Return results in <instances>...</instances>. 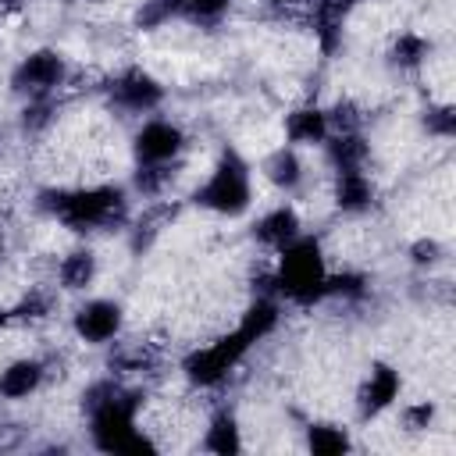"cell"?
I'll return each mask as SVG.
<instances>
[{
    "instance_id": "cell-19",
    "label": "cell",
    "mask_w": 456,
    "mask_h": 456,
    "mask_svg": "<svg viewBox=\"0 0 456 456\" xmlns=\"http://www.w3.org/2000/svg\"><path fill=\"white\" fill-rule=\"evenodd\" d=\"M310 449L317 452V456H338V452H346L349 449V438L338 431V428H328V424H321V428H310Z\"/></svg>"
},
{
    "instance_id": "cell-5",
    "label": "cell",
    "mask_w": 456,
    "mask_h": 456,
    "mask_svg": "<svg viewBox=\"0 0 456 456\" xmlns=\"http://www.w3.org/2000/svg\"><path fill=\"white\" fill-rule=\"evenodd\" d=\"M196 203L210 207L217 214H242L249 207V175L246 164L235 153H224L214 175L207 178L203 189H196Z\"/></svg>"
},
{
    "instance_id": "cell-18",
    "label": "cell",
    "mask_w": 456,
    "mask_h": 456,
    "mask_svg": "<svg viewBox=\"0 0 456 456\" xmlns=\"http://www.w3.org/2000/svg\"><path fill=\"white\" fill-rule=\"evenodd\" d=\"M267 178H271L274 185H281V189H292V185L299 182V160H296V153H292V150H278V153L267 160Z\"/></svg>"
},
{
    "instance_id": "cell-14",
    "label": "cell",
    "mask_w": 456,
    "mask_h": 456,
    "mask_svg": "<svg viewBox=\"0 0 456 456\" xmlns=\"http://www.w3.org/2000/svg\"><path fill=\"white\" fill-rule=\"evenodd\" d=\"M289 135L296 142H321L328 135V114L324 110H296L289 118Z\"/></svg>"
},
{
    "instance_id": "cell-8",
    "label": "cell",
    "mask_w": 456,
    "mask_h": 456,
    "mask_svg": "<svg viewBox=\"0 0 456 456\" xmlns=\"http://www.w3.org/2000/svg\"><path fill=\"white\" fill-rule=\"evenodd\" d=\"M118 328H121V306L118 303L96 299V303H86L75 314V331L86 342H107V338L118 335Z\"/></svg>"
},
{
    "instance_id": "cell-20",
    "label": "cell",
    "mask_w": 456,
    "mask_h": 456,
    "mask_svg": "<svg viewBox=\"0 0 456 456\" xmlns=\"http://www.w3.org/2000/svg\"><path fill=\"white\" fill-rule=\"evenodd\" d=\"M424 53H428V43H424L420 36H403V39L395 43V61H399V64H417Z\"/></svg>"
},
{
    "instance_id": "cell-7",
    "label": "cell",
    "mask_w": 456,
    "mask_h": 456,
    "mask_svg": "<svg viewBox=\"0 0 456 456\" xmlns=\"http://www.w3.org/2000/svg\"><path fill=\"white\" fill-rule=\"evenodd\" d=\"M178 146H182V132L167 121H150L135 135V157L142 164H164L178 153Z\"/></svg>"
},
{
    "instance_id": "cell-16",
    "label": "cell",
    "mask_w": 456,
    "mask_h": 456,
    "mask_svg": "<svg viewBox=\"0 0 456 456\" xmlns=\"http://www.w3.org/2000/svg\"><path fill=\"white\" fill-rule=\"evenodd\" d=\"M207 449H210V452H221V456L239 452V428H235V420H232L228 413H221V417L210 424V431H207Z\"/></svg>"
},
{
    "instance_id": "cell-22",
    "label": "cell",
    "mask_w": 456,
    "mask_h": 456,
    "mask_svg": "<svg viewBox=\"0 0 456 456\" xmlns=\"http://www.w3.org/2000/svg\"><path fill=\"white\" fill-rule=\"evenodd\" d=\"M435 253H438L435 242H417V246H413V260H417V264H431Z\"/></svg>"
},
{
    "instance_id": "cell-24",
    "label": "cell",
    "mask_w": 456,
    "mask_h": 456,
    "mask_svg": "<svg viewBox=\"0 0 456 456\" xmlns=\"http://www.w3.org/2000/svg\"><path fill=\"white\" fill-rule=\"evenodd\" d=\"M18 7H21V0H0V14H11Z\"/></svg>"
},
{
    "instance_id": "cell-9",
    "label": "cell",
    "mask_w": 456,
    "mask_h": 456,
    "mask_svg": "<svg viewBox=\"0 0 456 456\" xmlns=\"http://www.w3.org/2000/svg\"><path fill=\"white\" fill-rule=\"evenodd\" d=\"M114 93H118V100H121L125 107H132V110H150V107H157L160 96H164V89L157 86V78H150L146 71H128V75H121L118 86H114Z\"/></svg>"
},
{
    "instance_id": "cell-6",
    "label": "cell",
    "mask_w": 456,
    "mask_h": 456,
    "mask_svg": "<svg viewBox=\"0 0 456 456\" xmlns=\"http://www.w3.org/2000/svg\"><path fill=\"white\" fill-rule=\"evenodd\" d=\"M61 78H64V61H61L53 50H39V53H32V57H25V61L18 64V71H14V89H21V93L43 100L50 89L61 86Z\"/></svg>"
},
{
    "instance_id": "cell-10",
    "label": "cell",
    "mask_w": 456,
    "mask_h": 456,
    "mask_svg": "<svg viewBox=\"0 0 456 456\" xmlns=\"http://www.w3.org/2000/svg\"><path fill=\"white\" fill-rule=\"evenodd\" d=\"M395 395H399V374H395L392 367L378 363V367L370 370V381H367L363 392H360V406H363V413H378V410H385Z\"/></svg>"
},
{
    "instance_id": "cell-17",
    "label": "cell",
    "mask_w": 456,
    "mask_h": 456,
    "mask_svg": "<svg viewBox=\"0 0 456 456\" xmlns=\"http://www.w3.org/2000/svg\"><path fill=\"white\" fill-rule=\"evenodd\" d=\"M363 157H367V146H363V139L353 135V132H342V135L331 142V160L338 164V171H342V167H360Z\"/></svg>"
},
{
    "instance_id": "cell-11",
    "label": "cell",
    "mask_w": 456,
    "mask_h": 456,
    "mask_svg": "<svg viewBox=\"0 0 456 456\" xmlns=\"http://www.w3.org/2000/svg\"><path fill=\"white\" fill-rule=\"evenodd\" d=\"M39 381H43V367H39L36 360H18V363H11V367L0 374V395L21 399V395H28Z\"/></svg>"
},
{
    "instance_id": "cell-3",
    "label": "cell",
    "mask_w": 456,
    "mask_h": 456,
    "mask_svg": "<svg viewBox=\"0 0 456 456\" xmlns=\"http://www.w3.org/2000/svg\"><path fill=\"white\" fill-rule=\"evenodd\" d=\"M281 267H278V289L299 303H310L324 292V256L314 239H292L281 246Z\"/></svg>"
},
{
    "instance_id": "cell-4",
    "label": "cell",
    "mask_w": 456,
    "mask_h": 456,
    "mask_svg": "<svg viewBox=\"0 0 456 456\" xmlns=\"http://www.w3.org/2000/svg\"><path fill=\"white\" fill-rule=\"evenodd\" d=\"M57 210V217L75 228V232H86V228H100V224H110L125 214V200L118 189L110 185H100V189H78V192H61L53 196L50 203Z\"/></svg>"
},
{
    "instance_id": "cell-21",
    "label": "cell",
    "mask_w": 456,
    "mask_h": 456,
    "mask_svg": "<svg viewBox=\"0 0 456 456\" xmlns=\"http://www.w3.org/2000/svg\"><path fill=\"white\" fill-rule=\"evenodd\" d=\"M14 314H21V317H43L46 314V299L43 296H28Z\"/></svg>"
},
{
    "instance_id": "cell-12",
    "label": "cell",
    "mask_w": 456,
    "mask_h": 456,
    "mask_svg": "<svg viewBox=\"0 0 456 456\" xmlns=\"http://www.w3.org/2000/svg\"><path fill=\"white\" fill-rule=\"evenodd\" d=\"M296 232H299V217H296V210H289V207L271 210V214L256 224V239L267 242V246H285V242L296 239Z\"/></svg>"
},
{
    "instance_id": "cell-1",
    "label": "cell",
    "mask_w": 456,
    "mask_h": 456,
    "mask_svg": "<svg viewBox=\"0 0 456 456\" xmlns=\"http://www.w3.org/2000/svg\"><path fill=\"white\" fill-rule=\"evenodd\" d=\"M274 321H278L274 303H267V299L253 303V306L246 310L242 324H239L232 335L217 338L214 346H207V349H200V353H192V356L185 360V374H189L196 385H217V381L239 363V356H242L256 338H264V335L274 328Z\"/></svg>"
},
{
    "instance_id": "cell-23",
    "label": "cell",
    "mask_w": 456,
    "mask_h": 456,
    "mask_svg": "<svg viewBox=\"0 0 456 456\" xmlns=\"http://www.w3.org/2000/svg\"><path fill=\"white\" fill-rule=\"evenodd\" d=\"M406 420L413 424V428H428V420H431V406L424 403V406H413L410 413H406Z\"/></svg>"
},
{
    "instance_id": "cell-15",
    "label": "cell",
    "mask_w": 456,
    "mask_h": 456,
    "mask_svg": "<svg viewBox=\"0 0 456 456\" xmlns=\"http://www.w3.org/2000/svg\"><path fill=\"white\" fill-rule=\"evenodd\" d=\"M93 274H96V260L89 249H78V253L64 256V264H61V285L64 289H86L93 281Z\"/></svg>"
},
{
    "instance_id": "cell-2",
    "label": "cell",
    "mask_w": 456,
    "mask_h": 456,
    "mask_svg": "<svg viewBox=\"0 0 456 456\" xmlns=\"http://www.w3.org/2000/svg\"><path fill=\"white\" fill-rule=\"evenodd\" d=\"M100 399H93V438L107 452H142L153 449L150 438H142L132 424L135 395H118L114 388H93Z\"/></svg>"
},
{
    "instance_id": "cell-13",
    "label": "cell",
    "mask_w": 456,
    "mask_h": 456,
    "mask_svg": "<svg viewBox=\"0 0 456 456\" xmlns=\"http://www.w3.org/2000/svg\"><path fill=\"white\" fill-rule=\"evenodd\" d=\"M338 207L346 210H360L370 203V182L360 175V167H342L338 171Z\"/></svg>"
},
{
    "instance_id": "cell-25",
    "label": "cell",
    "mask_w": 456,
    "mask_h": 456,
    "mask_svg": "<svg viewBox=\"0 0 456 456\" xmlns=\"http://www.w3.org/2000/svg\"><path fill=\"white\" fill-rule=\"evenodd\" d=\"M7 317H11V314H7V310H0V324H7Z\"/></svg>"
}]
</instances>
